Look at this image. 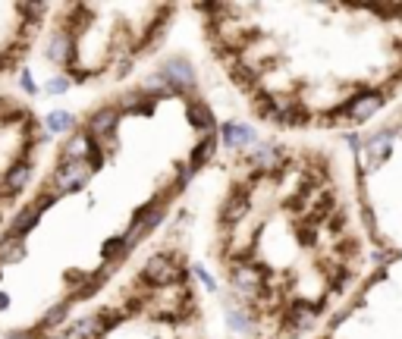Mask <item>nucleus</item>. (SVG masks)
I'll return each mask as SVG.
<instances>
[{"label": "nucleus", "mask_w": 402, "mask_h": 339, "mask_svg": "<svg viewBox=\"0 0 402 339\" xmlns=\"http://www.w3.org/2000/svg\"><path fill=\"white\" fill-rule=\"evenodd\" d=\"M45 132L48 135H60V132H76V117L67 110H54L45 117Z\"/></svg>", "instance_id": "nucleus-18"}, {"label": "nucleus", "mask_w": 402, "mask_h": 339, "mask_svg": "<svg viewBox=\"0 0 402 339\" xmlns=\"http://www.w3.org/2000/svg\"><path fill=\"white\" fill-rule=\"evenodd\" d=\"M4 339H35V330H16V333H6Z\"/></svg>", "instance_id": "nucleus-27"}, {"label": "nucleus", "mask_w": 402, "mask_h": 339, "mask_svg": "<svg viewBox=\"0 0 402 339\" xmlns=\"http://www.w3.org/2000/svg\"><path fill=\"white\" fill-rule=\"evenodd\" d=\"M182 280V270L177 267V261H173L170 255H151L148 261H145L142 267V283L145 286H157V289H167V286L179 283Z\"/></svg>", "instance_id": "nucleus-3"}, {"label": "nucleus", "mask_w": 402, "mask_h": 339, "mask_svg": "<svg viewBox=\"0 0 402 339\" xmlns=\"http://www.w3.org/2000/svg\"><path fill=\"white\" fill-rule=\"evenodd\" d=\"M116 314L111 311H101V314H91V317H82V321H76L67 333H60V339H101L107 333V330L113 327Z\"/></svg>", "instance_id": "nucleus-5"}, {"label": "nucleus", "mask_w": 402, "mask_h": 339, "mask_svg": "<svg viewBox=\"0 0 402 339\" xmlns=\"http://www.w3.org/2000/svg\"><path fill=\"white\" fill-rule=\"evenodd\" d=\"M390 151H393V132H390V129H380V132L368 135V139H364V157H368V170H377L380 163L390 157Z\"/></svg>", "instance_id": "nucleus-8"}, {"label": "nucleus", "mask_w": 402, "mask_h": 339, "mask_svg": "<svg viewBox=\"0 0 402 339\" xmlns=\"http://www.w3.org/2000/svg\"><path fill=\"white\" fill-rule=\"evenodd\" d=\"M38 217H41V214L35 211L32 205L23 207V211H19L16 217H13V223H10V236H16V239H23V242H26V236L35 229V223H38Z\"/></svg>", "instance_id": "nucleus-17"}, {"label": "nucleus", "mask_w": 402, "mask_h": 339, "mask_svg": "<svg viewBox=\"0 0 402 339\" xmlns=\"http://www.w3.org/2000/svg\"><path fill=\"white\" fill-rule=\"evenodd\" d=\"M48 60L57 63V67L69 69L76 63V47H72V35L69 32H57L54 38L48 41Z\"/></svg>", "instance_id": "nucleus-10"}, {"label": "nucleus", "mask_w": 402, "mask_h": 339, "mask_svg": "<svg viewBox=\"0 0 402 339\" xmlns=\"http://www.w3.org/2000/svg\"><path fill=\"white\" fill-rule=\"evenodd\" d=\"M28 179H32V161L23 157V161H16L10 170H6L4 176V185H0V192L4 195H19L28 185Z\"/></svg>", "instance_id": "nucleus-11"}, {"label": "nucleus", "mask_w": 402, "mask_h": 339, "mask_svg": "<svg viewBox=\"0 0 402 339\" xmlns=\"http://www.w3.org/2000/svg\"><path fill=\"white\" fill-rule=\"evenodd\" d=\"M19 85H23V88L28 91V95H38V85H35V79H32V73H19Z\"/></svg>", "instance_id": "nucleus-26"}, {"label": "nucleus", "mask_w": 402, "mask_h": 339, "mask_svg": "<svg viewBox=\"0 0 402 339\" xmlns=\"http://www.w3.org/2000/svg\"><path fill=\"white\" fill-rule=\"evenodd\" d=\"M226 323H230L233 333H252V314L239 305H226Z\"/></svg>", "instance_id": "nucleus-20"}, {"label": "nucleus", "mask_w": 402, "mask_h": 339, "mask_svg": "<svg viewBox=\"0 0 402 339\" xmlns=\"http://www.w3.org/2000/svg\"><path fill=\"white\" fill-rule=\"evenodd\" d=\"M214 148H217V139L214 135H208V139H201L199 142V148L189 154V170H199V167H204V163L211 161V154H214Z\"/></svg>", "instance_id": "nucleus-21"}, {"label": "nucleus", "mask_w": 402, "mask_h": 339, "mask_svg": "<svg viewBox=\"0 0 402 339\" xmlns=\"http://www.w3.org/2000/svg\"><path fill=\"white\" fill-rule=\"evenodd\" d=\"M192 273H195V280H199V283H201V286H204V289H208V292H217V280L211 277V273L204 270L201 264H195V267H192Z\"/></svg>", "instance_id": "nucleus-24"}, {"label": "nucleus", "mask_w": 402, "mask_h": 339, "mask_svg": "<svg viewBox=\"0 0 402 339\" xmlns=\"http://www.w3.org/2000/svg\"><path fill=\"white\" fill-rule=\"evenodd\" d=\"M283 163H286V157H283V148L274 145V142H267V145H258L252 151V167L258 173H280Z\"/></svg>", "instance_id": "nucleus-9"}, {"label": "nucleus", "mask_w": 402, "mask_h": 339, "mask_svg": "<svg viewBox=\"0 0 402 339\" xmlns=\"http://www.w3.org/2000/svg\"><path fill=\"white\" fill-rule=\"evenodd\" d=\"M318 308L320 305H311V301H292L286 321L292 323L296 333H298V330H311L314 323H318Z\"/></svg>", "instance_id": "nucleus-14"}, {"label": "nucleus", "mask_w": 402, "mask_h": 339, "mask_svg": "<svg viewBox=\"0 0 402 339\" xmlns=\"http://www.w3.org/2000/svg\"><path fill=\"white\" fill-rule=\"evenodd\" d=\"M91 167L89 161H60L54 170V192L57 195H72V192H82L91 179Z\"/></svg>", "instance_id": "nucleus-2"}, {"label": "nucleus", "mask_w": 402, "mask_h": 339, "mask_svg": "<svg viewBox=\"0 0 402 339\" xmlns=\"http://www.w3.org/2000/svg\"><path fill=\"white\" fill-rule=\"evenodd\" d=\"M160 79L167 82V88L173 91V95H195V88H199V76H195L192 63L182 60V57H170V60H164V67H160Z\"/></svg>", "instance_id": "nucleus-1"}, {"label": "nucleus", "mask_w": 402, "mask_h": 339, "mask_svg": "<svg viewBox=\"0 0 402 339\" xmlns=\"http://www.w3.org/2000/svg\"><path fill=\"white\" fill-rule=\"evenodd\" d=\"M67 88H69V79H67V76H54V79L48 82V91H50V95H63Z\"/></svg>", "instance_id": "nucleus-25"}, {"label": "nucleus", "mask_w": 402, "mask_h": 339, "mask_svg": "<svg viewBox=\"0 0 402 339\" xmlns=\"http://www.w3.org/2000/svg\"><path fill=\"white\" fill-rule=\"evenodd\" d=\"M255 142V132L252 126H245V122H223V145L233 148V151H242Z\"/></svg>", "instance_id": "nucleus-15"}, {"label": "nucleus", "mask_w": 402, "mask_h": 339, "mask_svg": "<svg viewBox=\"0 0 402 339\" xmlns=\"http://www.w3.org/2000/svg\"><path fill=\"white\" fill-rule=\"evenodd\" d=\"M6 305H10V295H4V292H0V311H4Z\"/></svg>", "instance_id": "nucleus-28"}, {"label": "nucleus", "mask_w": 402, "mask_h": 339, "mask_svg": "<svg viewBox=\"0 0 402 339\" xmlns=\"http://www.w3.org/2000/svg\"><path fill=\"white\" fill-rule=\"evenodd\" d=\"M248 207H252V198H248L245 192L230 195L226 205H223V211H220V223H223V226H236V223H242L245 214H248Z\"/></svg>", "instance_id": "nucleus-13"}, {"label": "nucleus", "mask_w": 402, "mask_h": 339, "mask_svg": "<svg viewBox=\"0 0 402 339\" xmlns=\"http://www.w3.org/2000/svg\"><path fill=\"white\" fill-rule=\"evenodd\" d=\"M123 255H129V245H126V239H123V236H116V239H107V242H104V251H101V258H104L107 264L116 261V258H123Z\"/></svg>", "instance_id": "nucleus-23"}, {"label": "nucleus", "mask_w": 402, "mask_h": 339, "mask_svg": "<svg viewBox=\"0 0 402 339\" xmlns=\"http://www.w3.org/2000/svg\"><path fill=\"white\" fill-rule=\"evenodd\" d=\"M123 113L116 110L113 104L101 107V110H94L89 117V126H85V132H89V139L98 145V142H111L113 132H116V122H120Z\"/></svg>", "instance_id": "nucleus-6"}, {"label": "nucleus", "mask_w": 402, "mask_h": 339, "mask_svg": "<svg viewBox=\"0 0 402 339\" xmlns=\"http://www.w3.org/2000/svg\"><path fill=\"white\" fill-rule=\"evenodd\" d=\"M67 314H69V301H57L50 311L41 317V327L45 330H54V327H60L63 321H67Z\"/></svg>", "instance_id": "nucleus-22"}, {"label": "nucleus", "mask_w": 402, "mask_h": 339, "mask_svg": "<svg viewBox=\"0 0 402 339\" xmlns=\"http://www.w3.org/2000/svg\"><path fill=\"white\" fill-rule=\"evenodd\" d=\"M23 258H26V242L6 233L4 239H0V264H16V261H23Z\"/></svg>", "instance_id": "nucleus-19"}, {"label": "nucleus", "mask_w": 402, "mask_h": 339, "mask_svg": "<svg viewBox=\"0 0 402 339\" xmlns=\"http://www.w3.org/2000/svg\"><path fill=\"white\" fill-rule=\"evenodd\" d=\"M186 117H189V122H192L199 132H211L214 129V110H211L204 100H199V98H189V104H186Z\"/></svg>", "instance_id": "nucleus-16"}, {"label": "nucleus", "mask_w": 402, "mask_h": 339, "mask_svg": "<svg viewBox=\"0 0 402 339\" xmlns=\"http://www.w3.org/2000/svg\"><path fill=\"white\" fill-rule=\"evenodd\" d=\"M91 148H94V142L89 139V132H85V129H76L60 151V161H89Z\"/></svg>", "instance_id": "nucleus-12"}, {"label": "nucleus", "mask_w": 402, "mask_h": 339, "mask_svg": "<svg viewBox=\"0 0 402 339\" xmlns=\"http://www.w3.org/2000/svg\"><path fill=\"white\" fill-rule=\"evenodd\" d=\"M384 100H386L384 91H358V95L349 98V104L340 107L336 113L346 117L349 122H358V126H362V122H368L380 110V107H384Z\"/></svg>", "instance_id": "nucleus-4"}, {"label": "nucleus", "mask_w": 402, "mask_h": 339, "mask_svg": "<svg viewBox=\"0 0 402 339\" xmlns=\"http://www.w3.org/2000/svg\"><path fill=\"white\" fill-rule=\"evenodd\" d=\"M261 289H264V273L258 270V267H236L233 270V292L236 295H242L245 301H252V299H258Z\"/></svg>", "instance_id": "nucleus-7"}]
</instances>
